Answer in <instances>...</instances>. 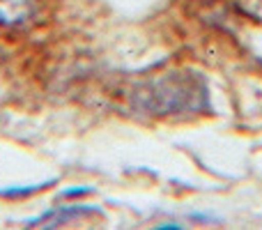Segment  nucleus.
Returning a JSON list of instances; mask_svg holds the SVG:
<instances>
[{"instance_id":"obj_1","label":"nucleus","mask_w":262,"mask_h":230,"mask_svg":"<svg viewBox=\"0 0 262 230\" xmlns=\"http://www.w3.org/2000/svg\"><path fill=\"white\" fill-rule=\"evenodd\" d=\"M37 0H0V26H18L35 14Z\"/></svg>"}]
</instances>
